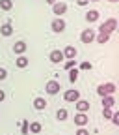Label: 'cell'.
Segmentation results:
<instances>
[{
	"instance_id": "cell-1",
	"label": "cell",
	"mask_w": 119,
	"mask_h": 135,
	"mask_svg": "<svg viewBox=\"0 0 119 135\" xmlns=\"http://www.w3.org/2000/svg\"><path fill=\"white\" fill-rule=\"evenodd\" d=\"M115 28H117V21L115 19H108V21L99 25V32H106V34H112Z\"/></svg>"
},
{
	"instance_id": "cell-2",
	"label": "cell",
	"mask_w": 119,
	"mask_h": 135,
	"mask_svg": "<svg viewBox=\"0 0 119 135\" xmlns=\"http://www.w3.org/2000/svg\"><path fill=\"white\" fill-rule=\"evenodd\" d=\"M80 41H82V43H91V41H95V32H93L91 28L82 30V34H80Z\"/></svg>"
},
{
	"instance_id": "cell-3",
	"label": "cell",
	"mask_w": 119,
	"mask_h": 135,
	"mask_svg": "<svg viewBox=\"0 0 119 135\" xmlns=\"http://www.w3.org/2000/svg\"><path fill=\"white\" fill-rule=\"evenodd\" d=\"M48 60L52 62V64H61L65 58H63V53L60 49H54V51H50V55H48Z\"/></svg>"
},
{
	"instance_id": "cell-4",
	"label": "cell",
	"mask_w": 119,
	"mask_h": 135,
	"mask_svg": "<svg viewBox=\"0 0 119 135\" xmlns=\"http://www.w3.org/2000/svg\"><path fill=\"white\" fill-rule=\"evenodd\" d=\"M60 88H61V83H58V81H48V83L45 84L47 94H58Z\"/></svg>"
},
{
	"instance_id": "cell-5",
	"label": "cell",
	"mask_w": 119,
	"mask_h": 135,
	"mask_svg": "<svg viewBox=\"0 0 119 135\" xmlns=\"http://www.w3.org/2000/svg\"><path fill=\"white\" fill-rule=\"evenodd\" d=\"M63 58H67V60H75L76 58V55H78V51H76V47H73V45H67L63 51Z\"/></svg>"
},
{
	"instance_id": "cell-6",
	"label": "cell",
	"mask_w": 119,
	"mask_h": 135,
	"mask_svg": "<svg viewBox=\"0 0 119 135\" xmlns=\"http://www.w3.org/2000/svg\"><path fill=\"white\" fill-rule=\"evenodd\" d=\"M88 122H89V116H88V113H76V114H75V124H76L78 128L86 126Z\"/></svg>"
},
{
	"instance_id": "cell-7",
	"label": "cell",
	"mask_w": 119,
	"mask_h": 135,
	"mask_svg": "<svg viewBox=\"0 0 119 135\" xmlns=\"http://www.w3.org/2000/svg\"><path fill=\"white\" fill-rule=\"evenodd\" d=\"M63 99H65V101H69V103H75L76 99H80V92L71 88V90H67V92L63 94Z\"/></svg>"
},
{
	"instance_id": "cell-8",
	"label": "cell",
	"mask_w": 119,
	"mask_h": 135,
	"mask_svg": "<svg viewBox=\"0 0 119 135\" xmlns=\"http://www.w3.org/2000/svg\"><path fill=\"white\" fill-rule=\"evenodd\" d=\"M52 11H54L56 17H61V15L67 11V4H65V2H54V4H52Z\"/></svg>"
},
{
	"instance_id": "cell-9",
	"label": "cell",
	"mask_w": 119,
	"mask_h": 135,
	"mask_svg": "<svg viewBox=\"0 0 119 135\" xmlns=\"http://www.w3.org/2000/svg\"><path fill=\"white\" fill-rule=\"evenodd\" d=\"M50 28H52L54 32H58V34H60V32H63V30H65V21L61 19V17H56V19L52 21V25H50Z\"/></svg>"
},
{
	"instance_id": "cell-10",
	"label": "cell",
	"mask_w": 119,
	"mask_h": 135,
	"mask_svg": "<svg viewBox=\"0 0 119 135\" xmlns=\"http://www.w3.org/2000/svg\"><path fill=\"white\" fill-rule=\"evenodd\" d=\"M75 103H76V111H78V113H88L89 107H91L88 99H76Z\"/></svg>"
},
{
	"instance_id": "cell-11",
	"label": "cell",
	"mask_w": 119,
	"mask_h": 135,
	"mask_svg": "<svg viewBox=\"0 0 119 135\" xmlns=\"http://www.w3.org/2000/svg\"><path fill=\"white\" fill-rule=\"evenodd\" d=\"M0 34H2L4 38H9L11 34H13V25L11 23H4L2 26H0Z\"/></svg>"
},
{
	"instance_id": "cell-12",
	"label": "cell",
	"mask_w": 119,
	"mask_h": 135,
	"mask_svg": "<svg viewBox=\"0 0 119 135\" xmlns=\"http://www.w3.org/2000/svg\"><path fill=\"white\" fill-rule=\"evenodd\" d=\"M13 53L15 55H22V53H26V43L24 41H15V45H13Z\"/></svg>"
},
{
	"instance_id": "cell-13",
	"label": "cell",
	"mask_w": 119,
	"mask_h": 135,
	"mask_svg": "<svg viewBox=\"0 0 119 135\" xmlns=\"http://www.w3.org/2000/svg\"><path fill=\"white\" fill-rule=\"evenodd\" d=\"M33 107H36L37 111H43L47 107V99L45 98H36V99H33Z\"/></svg>"
},
{
	"instance_id": "cell-14",
	"label": "cell",
	"mask_w": 119,
	"mask_h": 135,
	"mask_svg": "<svg viewBox=\"0 0 119 135\" xmlns=\"http://www.w3.org/2000/svg\"><path fill=\"white\" fill-rule=\"evenodd\" d=\"M97 19H99V11H97V9H89V11L86 13V21H88V23H95Z\"/></svg>"
},
{
	"instance_id": "cell-15",
	"label": "cell",
	"mask_w": 119,
	"mask_h": 135,
	"mask_svg": "<svg viewBox=\"0 0 119 135\" xmlns=\"http://www.w3.org/2000/svg\"><path fill=\"white\" fill-rule=\"evenodd\" d=\"M115 105V98L114 96H104L103 98V107H114Z\"/></svg>"
},
{
	"instance_id": "cell-16",
	"label": "cell",
	"mask_w": 119,
	"mask_h": 135,
	"mask_svg": "<svg viewBox=\"0 0 119 135\" xmlns=\"http://www.w3.org/2000/svg\"><path fill=\"white\" fill-rule=\"evenodd\" d=\"M95 41H99V43H106V41H110V34H106V32H99V36H95Z\"/></svg>"
},
{
	"instance_id": "cell-17",
	"label": "cell",
	"mask_w": 119,
	"mask_h": 135,
	"mask_svg": "<svg viewBox=\"0 0 119 135\" xmlns=\"http://www.w3.org/2000/svg\"><path fill=\"white\" fill-rule=\"evenodd\" d=\"M28 64H30V62H28V58H26V56H22V55L17 58V62H15V66H17V68H26Z\"/></svg>"
},
{
	"instance_id": "cell-18",
	"label": "cell",
	"mask_w": 119,
	"mask_h": 135,
	"mask_svg": "<svg viewBox=\"0 0 119 135\" xmlns=\"http://www.w3.org/2000/svg\"><path fill=\"white\" fill-rule=\"evenodd\" d=\"M67 116H69V111H67V109H58L56 111V118H58V120H65Z\"/></svg>"
},
{
	"instance_id": "cell-19",
	"label": "cell",
	"mask_w": 119,
	"mask_h": 135,
	"mask_svg": "<svg viewBox=\"0 0 119 135\" xmlns=\"http://www.w3.org/2000/svg\"><path fill=\"white\" fill-rule=\"evenodd\" d=\"M28 131H32V133H41V124H39V122H32V124L28 126Z\"/></svg>"
},
{
	"instance_id": "cell-20",
	"label": "cell",
	"mask_w": 119,
	"mask_h": 135,
	"mask_svg": "<svg viewBox=\"0 0 119 135\" xmlns=\"http://www.w3.org/2000/svg\"><path fill=\"white\" fill-rule=\"evenodd\" d=\"M0 8H2L4 11H9L13 8V2H11V0H0Z\"/></svg>"
},
{
	"instance_id": "cell-21",
	"label": "cell",
	"mask_w": 119,
	"mask_h": 135,
	"mask_svg": "<svg viewBox=\"0 0 119 135\" xmlns=\"http://www.w3.org/2000/svg\"><path fill=\"white\" fill-rule=\"evenodd\" d=\"M104 90H106V96H112V94L115 92V84H114V83H106V84H104Z\"/></svg>"
},
{
	"instance_id": "cell-22",
	"label": "cell",
	"mask_w": 119,
	"mask_h": 135,
	"mask_svg": "<svg viewBox=\"0 0 119 135\" xmlns=\"http://www.w3.org/2000/svg\"><path fill=\"white\" fill-rule=\"evenodd\" d=\"M78 79V68H73V70H69V81L75 83Z\"/></svg>"
},
{
	"instance_id": "cell-23",
	"label": "cell",
	"mask_w": 119,
	"mask_h": 135,
	"mask_svg": "<svg viewBox=\"0 0 119 135\" xmlns=\"http://www.w3.org/2000/svg\"><path fill=\"white\" fill-rule=\"evenodd\" d=\"M112 114H114L112 107H103V116L104 118H112Z\"/></svg>"
},
{
	"instance_id": "cell-24",
	"label": "cell",
	"mask_w": 119,
	"mask_h": 135,
	"mask_svg": "<svg viewBox=\"0 0 119 135\" xmlns=\"http://www.w3.org/2000/svg\"><path fill=\"white\" fill-rule=\"evenodd\" d=\"M91 68H93V66H91V62H82V64L78 66V70H86V71H89Z\"/></svg>"
},
{
	"instance_id": "cell-25",
	"label": "cell",
	"mask_w": 119,
	"mask_h": 135,
	"mask_svg": "<svg viewBox=\"0 0 119 135\" xmlns=\"http://www.w3.org/2000/svg\"><path fill=\"white\" fill-rule=\"evenodd\" d=\"M73 68H76V62H75V60H67V62H65V70H67V71L73 70Z\"/></svg>"
},
{
	"instance_id": "cell-26",
	"label": "cell",
	"mask_w": 119,
	"mask_h": 135,
	"mask_svg": "<svg viewBox=\"0 0 119 135\" xmlns=\"http://www.w3.org/2000/svg\"><path fill=\"white\" fill-rule=\"evenodd\" d=\"M97 94H99L100 98H104V96H106V90H104V84H99V86H97Z\"/></svg>"
},
{
	"instance_id": "cell-27",
	"label": "cell",
	"mask_w": 119,
	"mask_h": 135,
	"mask_svg": "<svg viewBox=\"0 0 119 135\" xmlns=\"http://www.w3.org/2000/svg\"><path fill=\"white\" fill-rule=\"evenodd\" d=\"M76 135H89V129L82 126V128H78V129H76Z\"/></svg>"
},
{
	"instance_id": "cell-28",
	"label": "cell",
	"mask_w": 119,
	"mask_h": 135,
	"mask_svg": "<svg viewBox=\"0 0 119 135\" xmlns=\"http://www.w3.org/2000/svg\"><path fill=\"white\" fill-rule=\"evenodd\" d=\"M8 77V71H6V68H0V81H4Z\"/></svg>"
},
{
	"instance_id": "cell-29",
	"label": "cell",
	"mask_w": 119,
	"mask_h": 135,
	"mask_svg": "<svg viewBox=\"0 0 119 135\" xmlns=\"http://www.w3.org/2000/svg\"><path fill=\"white\" fill-rule=\"evenodd\" d=\"M28 126H30V124H28V120H24V122H22V129H21V131H22V135H26V133H28Z\"/></svg>"
},
{
	"instance_id": "cell-30",
	"label": "cell",
	"mask_w": 119,
	"mask_h": 135,
	"mask_svg": "<svg viewBox=\"0 0 119 135\" xmlns=\"http://www.w3.org/2000/svg\"><path fill=\"white\" fill-rule=\"evenodd\" d=\"M112 122H114L115 126L119 124V114H117V113H114V114H112Z\"/></svg>"
},
{
	"instance_id": "cell-31",
	"label": "cell",
	"mask_w": 119,
	"mask_h": 135,
	"mask_svg": "<svg viewBox=\"0 0 119 135\" xmlns=\"http://www.w3.org/2000/svg\"><path fill=\"white\" fill-rule=\"evenodd\" d=\"M76 2H78V6H88L89 0H76Z\"/></svg>"
},
{
	"instance_id": "cell-32",
	"label": "cell",
	"mask_w": 119,
	"mask_h": 135,
	"mask_svg": "<svg viewBox=\"0 0 119 135\" xmlns=\"http://www.w3.org/2000/svg\"><path fill=\"white\" fill-rule=\"evenodd\" d=\"M6 99V94H4V90H0V101H4Z\"/></svg>"
},
{
	"instance_id": "cell-33",
	"label": "cell",
	"mask_w": 119,
	"mask_h": 135,
	"mask_svg": "<svg viewBox=\"0 0 119 135\" xmlns=\"http://www.w3.org/2000/svg\"><path fill=\"white\" fill-rule=\"evenodd\" d=\"M47 2H48V4H50V6H52V4H54V2H58V0H47Z\"/></svg>"
},
{
	"instance_id": "cell-34",
	"label": "cell",
	"mask_w": 119,
	"mask_h": 135,
	"mask_svg": "<svg viewBox=\"0 0 119 135\" xmlns=\"http://www.w3.org/2000/svg\"><path fill=\"white\" fill-rule=\"evenodd\" d=\"M89 2H99V0H89Z\"/></svg>"
},
{
	"instance_id": "cell-35",
	"label": "cell",
	"mask_w": 119,
	"mask_h": 135,
	"mask_svg": "<svg viewBox=\"0 0 119 135\" xmlns=\"http://www.w3.org/2000/svg\"><path fill=\"white\" fill-rule=\"evenodd\" d=\"M110 2H119V0H110Z\"/></svg>"
}]
</instances>
